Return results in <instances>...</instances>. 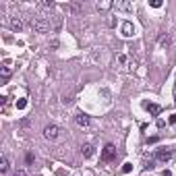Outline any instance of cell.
<instances>
[{
  "instance_id": "6da1fadb",
  "label": "cell",
  "mask_w": 176,
  "mask_h": 176,
  "mask_svg": "<svg viewBox=\"0 0 176 176\" xmlns=\"http://www.w3.org/2000/svg\"><path fill=\"white\" fill-rule=\"evenodd\" d=\"M8 27H11L12 31H23L25 29V19L23 17H19V15H12V17H8Z\"/></svg>"
},
{
  "instance_id": "7a4b0ae2",
  "label": "cell",
  "mask_w": 176,
  "mask_h": 176,
  "mask_svg": "<svg viewBox=\"0 0 176 176\" xmlns=\"http://www.w3.org/2000/svg\"><path fill=\"white\" fill-rule=\"evenodd\" d=\"M102 160H104V162H114V160H116V147H114L112 143H108L104 149H102Z\"/></svg>"
},
{
  "instance_id": "3957f363",
  "label": "cell",
  "mask_w": 176,
  "mask_h": 176,
  "mask_svg": "<svg viewBox=\"0 0 176 176\" xmlns=\"http://www.w3.org/2000/svg\"><path fill=\"white\" fill-rule=\"evenodd\" d=\"M44 137H46L48 141H56L60 137V129L56 124H48L46 129H44Z\"/></svg>"
},
{
  "instance_id": "277c9868",
  "label": "cell",
  "mask_w": 176,
  "mask_h": 176,
  "mask_svg": "<svg viewBox=\"0 0 176 176\" xmlns=\"http://www.w3.org/2000/svg\"><path fill=\"white\" fill-rule=\"evenodd\" d=\"M172 155H174V149L172 147H162V149H157V153H155V160L157 162H168Z\"/></svg>"
},
{
  "instance_id": "5b68a950",
  "label": "cell",
  "mask_w": 176,
  "mask_h": 176,
  "mask_svg": "<svg viewBox=\"0 0 176 176\" xmlns=\"http://www.w3.org/2000/svg\"><path fill=\"white\" fill-rule=\"evenodd\" d=\"M64 11L70 12V15H81L83 12V4L81 2H66V4H64Z\"/></svg>"
},
{
  "instance_id": "8992f818",
  "label": "cell",
  "mask_w": 176,
  "mask_h": 176,
  "mask_svg": "<svg viewBox=\"0 0 176 176\" xmlns=\"http://www.w3.org/2000/svg\"><path fill=\"white\" fill-rule=\"evenodd\" d=\"M75 122H77L81 129H89V124H91V118L87 116V114H83V112H79V114L75 116Z\"/></svg>"
},
{
  "instance_id": "52a82bcc",
  "label": "cell",
  "mask_w": 176,
  "mask_h": 176,
  "mask_svg": "<svg viewBox=\"0 0 176 176\" xmlns=\"http://www.w3.org/2000/svg\"><path fill=\"white\" fill-rule=\"evenodd\" d=\"M0 73H2V81H8V77H11V73H12V62L11 60H4V62H2Z\"/></svg>"
},
{
  "instance_id": "ba28073f",
  "label": "cell",
  "mask_w": 176,
  "mask_h": 176,
  "mask_svg": "<svg viewBox=\"0 0 176 176\" xmlns=\"http://www.w3.org/2000/svg\"><path fill=\"white\" fill-rule=\"evenodd\" d=\"M120 33L124 35V37H130V35L135 33V25L130 23V21H122L120 23Z\"/></svg>"
},
{
  "instance_id": "9c48e42d",
  "label": "cell",
  "mask_w": 176,
  "mask_h": 176,
  "mask_svg": "<svg viewBox=\"0 0 176 176\" xmlns=\"http://www.w3.org/2000/svg\"><path fill=\"white\" fill-rule=\"evenodd\" d=\"M143 108H145L151 116H160V112H162V106L160 104H151V102H143Z\"/></svg>"
},
{
  "instance_id": "30bf717a",
  "label": "cell",
  "mask_w": 176,
  "mask_h": 176,
  "mask_svg": "<svg viewBox=\"0 0 176 176\" xmlns=\"http://www.w3.org/2000/svg\"><path fill=\"white\" fill-rule=\"evenodd\" d=\"M157 46L160 48H170L172 46V37H170V33H160V37H157Z\"/></svg>"
},
{
  "instance_id": "8fae6325",
  "label": "cell",
  "mask_w": 176,
  "mask_h": 176,
  "mask_svg": "<svg viewBox=\"0 0 176 176\" xmlns=\"http://www.w3.org/2000/svg\"><path fill=\"white\" fill-rule=\"evenodd\" d=\"M81 153H83V157H87V160H91V157H93V155H95V147H93V145H91V143H85V145H83V147H81Z\"/></svg>"
},
{
  "instance_id": "7c38bea8",
  "label": "cell",
  "mask_w": 176,
  "mask_h": 176,
  "mask_svg": "<svg viewBox=\"0 0 176 176\" xmlns=\"http://www.w3.org/2000/svg\"><path fill=\"white\" fill-rule=\"evenodd\" d=\"M114 8L120 12H130L133 11V4H130L129 0H122V2H114Z\"/></svg>"
},
{
  "instance_id": "4fadbf2b",
  "label": "cell",
  "mask_w": 176,
  "mask_h": 176,
  "mask_svg": "<svg viewBox=\"0 0 176 176\" xmlns=\"http://www.w3.org/2000/svg\"><path fill=\"white\" fill-rule=\"evenodd\" d=\"M8 170H11V164H8V157H6V155H2V157H0V172H2V174H6Z\"/></svg>"
},
{
  "instance_id": "5bb4252c",
  "label": "cell",
  "mask_w": 176,
  "mask_h": 176,
  "mask_svg": "<svg viewBox=\"0 0 176 176\" xmlns=\"http://www.w3.org/2000/svg\"><path fill=\"white\" fill-rule=\"evenodd\" d=\"M95 6H97V11H108V8H114V2H108V0H104V2H97Z\"/></svg>"
},
{
  "instance_id": "9a60e30c",
  "label": "cell",
  "mask_w": 176,
  "mask_h": 176,
  "mask_svg": "<svg viewBox=\"0 0 176 176\" xmlns=\"http://www.w3.org/2000/svg\"><path fill=\"white\" fill-rule=\"evenodd\" d=\"M15 106H17V110H25V108H27V100L23 97V100H19Z\"/></svg>"
},
{
  "instance_id": "2e32d148",
  "label": "cell",
  "mask_w": 176,
  "mask_h": 176,
  "mask_svg": "<svg viewBox=\"0 0 176 176\" xmlns=\"http://www.w3.org/2000/svg\"><path fill=\"white\" fill-rule=\"evenodd\" d=\"M25 162H27V164H33V162H35V155L31 151H27V153H25Z\"/></svg>"
},
{
  "instance_id": "e0dca14e",
  "label": "cell",
  "mask_w": 176,
  "mask_h": 176,
  "mask_svg": "<svg viewBox=\"0 0 176 176\" xmlns=\"http://www.w3.org/2000/svg\"><path fill=\"white\" fill-rule=\"evenodd\" d=\"M130 170H133V164H130V162H127V164L122 166V172H124V174H129Z\"/></svg>"
},
{
  "instance_id": "ac0fdd59",
  "label": "cell",
  "mask_w": 176,
  "mask_h": 176,
  "mask_svg": "<svg viewBox=\"0 0 176 176\" xmlns=\"http://www.w3.org/2000/svg\"><path fill=\"white\" fill-rule=\"evenodd\" d=\"M116 19H114V17H108V27H116Z\"/></svg>"
},
{
  "instance_id": "d6986e66",
  "label": "cell",
  "mask_w": 176,
  "mask_h": 176,
  "mask_svg": "<svg viewBox=\"0 0 176 176\" xmlns=\"http://www.w3.org/2000/svg\"><path fill=\"white\" fill-rule=\"evenodd\" d=\"M12 176H29V174H27V170H23V168H21V170H17Z\"/></svg>"
},
{
  "instance_id": "ffe728a7",
  "label": "cell",
  "mask_w": 176,
  "mask_h": 176,
  "mask_svg": "<svg viewBox=\"0 0 176 176\" xmlns=\"http://www.w3.org/2000/svg\"><path fill=\"white\" fill-rule=\"evenodd\" d=\"M149 4H151L153 8H160V6H162V2H160V0H151V2H149Z\"/></svg>"
},
{
  "instance_id": "44dd1931",
  "label": "cell",
  "mask_w": 176,
  "mask_h": 176,
  "mask_svg": "<svg viewBox=\"0 0 176 176\" xmlns=\"http://www.w3.org/2000/svg\"><path fill=\"white\" fill-rule=\"evenodd\" d=\"M168 124H176V114H170V118H168Z\"/></svg>"
},
{
  "instance_id": "7402d4cb",
  "label": "cell",
  "mask_w": 176,
  "mask_h": 176,
  "mask_svg": "<svg viewBox=\"0 0 176 176\" xmlns=\"http://www.w3.org/2000/svg\"><path fill=\"white\" fill-rule=\"evenodd\" d=\"M162 176H172V172H170V170H164V172H162Z\"/></svg>"
},
{
  "instance_id": "603a6c76",
  "label": "cell",
  "mask_w": 176,
  "mask_h": 176,
  "mask_svg": "<svg viewBox=\"0 0 176 176\" xmlns=\"http://www.w3.org/2000/svg\"><path fill=\"white\" fill-rule=\"evenodd\" d=\"M174 102H176V97H174Z\"/></svg>"
}]
</instances>
